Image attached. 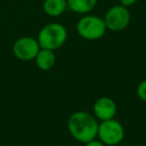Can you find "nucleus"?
<instances>
[{
    "instance_id": "9",
    "label": "nucleus",
    "mask_w": 146,
    "mask_h": 146,
    "mask_svg": "<svg viewBox=\"0 0 146 146\" xmlns=\"http://www.w3.org/2000/svg\"><path fill=\"white\" fill-rule=\"evenodd\" d=\"M67 8L78 14H88L94 9L98 0H66Z\"/></svg>"
},
{
    "instance_id": "13",
    "label": "nucleus",
    "mask_w": 146,
    "mask_h": 146,
    "mask_svg": "<svg viewBox=\"0 0 146 146\" xmlns=\"http://www.w3.org/2000/svg\"><path fill=\"white\" fill-rule=\"evenodd\" d=\"M138 0H119V3L120 5H122V6H125V7H130L132 6V5H134L136 2H137Z\"/></svg>"
},
{
    "instance_id": "3",
    "label": "nucleus",
    "mask_w": 146,
    "mask_h": 146,
    "mask_svg": "<svg viewBox=\"0 0 146 146\" xmlns=\"http://www.w3.org/2000/svg\"><path fill=\"white\" fill-rule=\"evenodd\" d=\"M76 30L81 38L85 40H98L106 33V25L103 18L96 15H84L78 20Z\"/></svg>"
},
{
    "instance_id": "1",
    "label": "nucleus",
    "mask_w": 146,
    "mask_h": 146,
    "mask_svg": "<svg viewBox=\"0 0 146 146\" xmlns=\"http://www.w3.org/2000/svg\"><path fill=\"white\" fill-rule=\"evenodd\" d=\"M98 120L87 111H76L68 118L67 127L75 140L86 143L97 137Z\"/></svg>"
},
{
    "instance_id": "8",
    "label": "nucleus",
    "mask_w": 146,
    "mask_h": 146,
    "mask_svg": "<svg viewBox=\"0 0 146 146\" xmlns=\"http://www.w3.org/2000/svg\"><path fill=\"white\" fill-rule=\"evenodd\" d=\"M34 60L37 67L40 70L48 71L54 66L55 61H56V56H55V53L53 50L40 48Z\"/></svg>"
},
{
    "instance_id": "12",
    "label": "nucleus",
    "mask_w": 146,
    "mask_h": 146,
    "mask_svg": "<svg viewBox=\"0 0 146 146\" xmlns=\"http://www.w3.org/2000/svg\"><path fill=\"white\" fill-rule=\"evenodd\" d=\"M85 146H106V145L102 141H100L99 139H96L95 138V139H92L90 141L86 142Z\"/></svg>"
},
{
    "instance_id": "10",
    "label": "nucleus",
    "mask_w": 146,
    "mask_h": 146,
    "mask_svg": "<svg viewBox=\"0 0 146 146\" xmlns=\"http://www.w3.org/2000/svg\"><path fill=\"white\" fill-rule=\"evenodd\" d=\"M66 9V0H44L43 2V10L50 17L60 16L65 12Z\"/></svg>"
},
{
    "instance_id": "11",
    "label": "nucleus",
    "mask_w": 146,
    "mask_h": 146,
    "mask_svg": "<svg viewBox=\"0 0 146 146\" xmlns=\"http://www.w3.org/2000/svg\"><path fill=\"white\" fill-rule=\"evenodd\" d=\"M136 94L142 101L146 102V79L141 81L136 88Z\"/></svg>"
},
{
    "instance_id": "4",
    "label": "nucleus",
    "mask_w": 146,
    "mask_h": 146,
    "mask_svg": "<svg viewBox=\"0 0 146 146\" xmlns=\"http://www.w3.org/2000/svg\"><path fill=\"white\" fill-rule=\"evenodd\" d=\"M124 128L119 121L114 118L101 121L98 125L97 137L107 146L117 145L124 139Z\"/></svg>"
},
{
    "instance_id": "7",
    "label": "nucleus",
    "mask_w": 146,
    "mask_h": 146,
    "mask_svg": "<svg viewBox=\"0 0 146 146\" xmlns=\"http://www.w3.org/2000/svg\"><path fill=\"white\" fill-rule=\"evenodd\" d=\"M117 112V106L113 99L107 96L99 97L93 104V115L97 120L104 121L114 118Z\"/></svg>"
},
{
    "instance_id": "5",
    "label": "nucleus",
    "mask_w": 146,
    "mask_h": 146,
    "mask_svg": "<svg viewBox=\"0 0 146 146\" xmlns=\"http://www.w3.org/2000/svg\"><path fill=\"white\" fill-rule=\"evenodd\" d=\"M103 20L108 30L119 32L124 30L129 25L131 15L127 7L120 4L114 5L106 11Z\"/></svg>"
},
{
    "instance_id": "6",
    "label": "nucleus",
    "mask_w": 146,
    "mask_h": 146,
    "mask_svg": "<svg viewBox=\"0 0 146 146\" xmlns=\"http://www.w3.org/2000/svg\"><path fill=\"white\" fill-rule=\"evenodd\" d=\"M39 50L40 45L37 39L29 36H23L17 39L12 47L13 54L21 61L34 60Z\"/></svg>"
},
{
    "instance_id": "14",
    "label": "nucleus",
    "mask_w": 146,
    "mask_h": 146,
    "mask_svg": "<svg viewBox=\"0 0 146 146\" xmlns=\"http://www.w3.org/2000/svg\"><path fill=\"white\" fill-rule=\"evenodd\" d=\"M139 146H145V145H139Z\"/></svg>"
},
{
    "instance_id": "2",
    "label": "nucleus",
    "mask_w": 146,
    "mask_h": 146,
    "mask_svg": "<svg viewBox=\"0 0 146 146\" xmlns=\"http://www.w3.org/2000/svg\"><path fill=\"white\" fill-rule=\"evenodd\" d=\"M68 33L62 24L57 22L48 23L40 29L37 37L40 48L56 50L65 44Z\"/></svg>"
}]
</instances>
